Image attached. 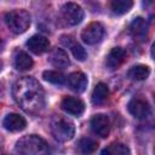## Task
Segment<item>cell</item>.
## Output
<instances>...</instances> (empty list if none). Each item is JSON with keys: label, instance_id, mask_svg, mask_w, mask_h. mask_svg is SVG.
I'll return each mask as SVG.
<instances>
[{"label": "cell", "instance_id": "cell-1", "mask_svg": "<svg viewBox=\"0 0 155 155\" xmlns=\"http://www.w3.org/2000/svg\"><path fill=\"white\" fill-rule=\"evenodd\" d=\"M12 96L21 109L28 114H38L45 105L44 90L31 76L19 78L12 86Z\"/></svg>", "mask_w": 155, "mask_h": 155}, {"label": "cell", "instance_id": "cell-2", "mask_svg": "<svg viewBox=\"0 0 155 155\" xmlns=\"http://www.w3.org/2000/svg\"><path fill=\"white\" fill-rule=\"evenodd\" d=\"M16 151L19 155H48L50 148L45 139L36 134H28L16 142Z\"/></svg>", "mask_w": 155, "mask_h": 155}, {"label": "cell", "instance_id": "cell-3", "mask_svg": "<svg viewBox=\"0 0 155 155\" xmlns=\"http://www.w3.org/2000/svg\"><path fill=\"white\" fill-rule=\"evenodd\" d=\"M50 131L58 142H68L74 137V122L63 115H54L50 121Z\"/></svg>", "mask_w": 155, "mask_h": 155}, {"label": "cell", "instance_id": "cell-4", "mask_svg": "<svg viewBox=\"0 0 155 155\" xmlns=\"http://www.w3.org/2000/svg\"><path fill=\"white\" fill-rule=\"evenodd\" d=\"M5 22L12 33L22 34L30 25V15L25 10H12L5 15Z\"/></svg>", "mask_w": 155, "mask_h": 155}, {"label": "cell", "instance_id": "cell-5", "mask_svg": "<svg viewBox=\"0 0 155 155\" xmlns=\"http://www.w3.org/2000/svg\"><path fill=\"white\" fill-rule=\"evenodd\" d=\"M61 13H62L63 19L69 25H76L84 18V11L81 6L75 2H65L61 7Z\"/></svg>", "mask_w": 155, "mask_h": 155}, {"label": "cell", "instance_id": "cell-6", "mask_svg": "<svg viewBox=\"0 0 155 155\" xmlns=\"http://www.w3.org/2000/svg\"><path fill=\"white\" fill-rule=\"evenodd\" d=\"M104 35V28L98 22H92L81 31V39L87 45H94L102 40Z\"/></svg>", "mask_w": 155, "mask_h": 155}, {"label": "cell", "instance_id": "cell-7", "mask_svg": "<svg viewBox=\"0 0 155 155\" xmlns=\"http://www.w3.org/2000/svg\"><path fill=\"white\" fill-rule=\"evenodd\" d=\"M127 109L132 116L136 119H145L150 114V105L149 103L140 98V97H134L128 102Z\"/></svg>", "mask_w": 155, "mask_h": 155}, {"label": "cell", "instance_id": "cell-8", "mask_svg": "<svg viewBox=\"0 0 155 155\" xmlns=\"http://www.w3.org/2000/svg\"><path fill=\"white\" fill-rule=\"evenodd\" d=\"M91 130L94 134L105 138L109 134V130H110V124H109V119L107 115L104 114H97L91 119Z\"/></svg>", "mask_w": 155, "mask_h": 155}, {"label": "cell", "instance_id": "cell-9", "mask_svg": "<svg viewBox=\"0 0 155 155\" xmlns=\"http://www.w3.org/2000/svg\"><path fill=\"white\" fill-rule=\"evenodd\" d=\"M61 107L64 111H67L68 114L74 115V116H80L85 110L84 102L78 97H71V96L64 97L62 99Z\"/></svg>", "mask_w": 155, "mask_h": 155}, {"label": "cell", "instance_id": "cell-10", "mask_svg": "<svg viewBox=\"0 0 155 155\" xmlns=\"http://www.w3.org/2000/svg\"><path fill=\"white\" fill-rule=\"evenodd\" d=\"M2 126L10 132H18L25 128L27 121L23 116L16 113H11V114H7L2 120Z\"/></svg>", "mask_w": 155, "mask_h": 155}, {"label": "cell", "instance_id": "cell-11", "mask_svg": "<svg viewBox=\"0 0 155 155\" xmlns=\"http://www.w3.org/2000/svg\"><path fill=\"white\" fill-rule=\"evenodd\" d=\"M27 47L35 54H41L46 52L50 47V41L42 35H33L27 41Z\"/></svg>", "mask_w": 155, "mask_h": 155}, {"label": "cell", "instance_id": "cell-12", "mask_svg": "<svg viewBox=\"0 0 155 155\" xmlns=\"http://www.w3.org/2000/svg\"><path fill=\"white\" fill-rule=\"evenodd\" d=\"M125 58H126V51L122 47H114L107 54L105 65L109 69H116L124 63Z\"/></svg>", "mask_w": 155, "mask_h": 155}, {"label": "cell", "instance_id": "cell-13", "mask_svg": "<svg viewBox=\"0 0 155 155\" xmlns=\"http://www.w3.org/2000/svg\"><path fill=\"white\" fill-rule=\"evenodd\" d=\"M67 84H68V86H69L70 90H73L74 92L81 93L87 87V78L81 71H74V73H71L68 76Z\"/></svg>", "mask_w": 155, "mask_h": 155}, {"label": "cell", "instance_id": "cell-14", "mask_svg": "<svg viewBox=\"0 0 155 155\" xmlns=\"http://www.w3.org/2000/svg\"><path fill=\"white\" fill-rule=\"evenodd\" d=\"M130 31H131L132 36L134 38V40H139V41L145 40L147 33H148V24H147L145 19L142 17L134 18L130 25Z\"/></svg>", "mask_w": 155, "mask_h": 155}, {"label": "cell", "instance_id": "cell-15", "mask_svg": "<svg viewBox=\"0 0 155 155\" xmlns=\"http://www.w3.org/2000/svg\"><path fill=\"white\" fill-rule=\"evenodd\" d=\"M48 62L56 67V68H61V69H64L67 68L69 64H70V61H69V57L67 54V52L62 48H53L51 52H50V56H48Z\"/></svg>", "mask_w": 155, "mask_h": 155}, {"label": "cell", "instance_id": "cell-16", "mask_svg": "<svg viewBox=\"0 0 155 155\" xmlns=\"http://www.w3.org/2000/svg\"><path fill=\"white\" fill-rule=\"evenodd\" d=\"M13 67L17 70L24 71V70H29L33 67V59L30 58V56L24 52V51H19L17 50L13 53Z\"/></svg>", "mask_w": 155, "mask_h": 155}, {"label": "cell", "instance_id": "cell-17", "mask_svg": "<svg viewBox=\"0 0 155 155\" xmlns=\"http://www.w3.org/2000/svg\"><path fill=\"white\" fill-rule=\"evenodd\" d=\"M61 40H62V42H63L65 46H69V47H70V51H71L73 56H74L78 61H85V59L87 58V53H86L85 48H84L81 45H79L78 42H74L71 36L63 35Z\"/></svg>", "mask_w": 155, "mask_h": 155}, {"label": "cell", "instance_id": "cell-18", "mask_svg": "<svg viewBox=\"0 0 155 155\" xmlns=\"http://www.w3.org/2000/svg\"><path fill=\"white\" fill-rule=\"evenodd\" d=\"M109 96V88L104 82H98L92 92V103L96 105L103 104Z\"/></svg>", "mask_w": 155, "mask_h": 155}, {"label": "cell", "instance_id": "cell-19", "mask_svg": "<svg viewBox=\"0 0 155 155\" xmlns=\"http://www.w3.org/2000/svg\"><path fill=\"white\" fill-rule=\"evenodd\" d=\"M101 155H131V151L127 145L119 142H114L107 145L101 151Z\"/></svg>", "mask_w": 155, "mask_h": 155}, {"label": "cell", "instance_id": "cell-20", "mask_svg": "<svg viewBox=\"0 0 155 155\" xmlns=\"http://www.w3.org/2000/svg\"><path fill=\"white\" fill-rule=\"evenodd\" d=\"M78 151L81 155H91L98 148V142L92 138H81L78 142Z\"/></svg>", "mask_w": 155, "mask_h": 155}, {"label": "cell", "instance_id": "cell-21", "mask_svg": "<svg viewBox=\"0 0 155 155\" xmlns=\"http://www.w3.org/2000/svg\"><path fill=\"white\" fill-rule=\"evenodd\" d=\"M150 74V69L147 67V65H143V64H138V65H134L132 67L127 75L131 80H136V81H142V80H145Z\"/></svg>", "mask_w": 155, "mask_h": 155}, {"label": "cell", "instance_id": "cell-22", "mask_svg": "<svg viewBox=\"0 0 155 155\" xmlns=\"http://www.w3.org/2000/svg\"><path fill=\"white\" fill-rule=\"evenodd\" d=\"M133 2L131 0H113L110 2V10L115 15H124L131 10Z\"/></svg>", "mask_w": 155, "mask_h": 155}, {"label": "cell", "instance_id": "cell-23", "mask_svg": "<svg viewBox=\"0 0 155 155\" xmlns=\"http://www.w3.org/2000/svg\"><path fill=\"white\" fill-rule=\"evenodd\" d=\"M42 78L53 85H63L65 82L64 74L57 70H46L42 73Z\"/></svg>", "mask_w": 155, "mask_h": 155}, {"label": "cell", "instance_id": "cell-24", "mask_svg": "<svg viewBox=\"0 0 155 155\" xmlns=\"http://www.w3.org/2000/svg\"><path fill=\"white\" fill-rule=\"evenodd\" d=\"M150 53H151V57L155 59V42H154L153 46H151V51H150Z\"/></svg>", "mask_w": 155, "mask_h": 155}, {"label": "cell", "instance_id": "cell-25", "mask_svg": "<svg viewBox=\"0 0 155 155\" xmlns=\"http://www.w3.org/2000/svg\"><path fill=\"white\" fill-rule=\"evenodd\" d=\"M154 99H155V93H154Z\"/></svg>", "mask_w": 155, "mask_h": 155}]
</instances>
